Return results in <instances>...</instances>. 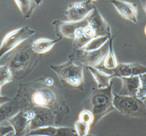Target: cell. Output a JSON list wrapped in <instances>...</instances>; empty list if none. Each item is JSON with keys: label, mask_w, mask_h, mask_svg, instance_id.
<instances>
[{"label": "cell", "mask_w": 146, "mask_h": 136, "mask_svg": "<svg viewBox=\"0 0 146 136\" xmlns=\"http://www.w3.org/2000/svg\"><path fill=\"white\" fill-rule=\"evenodd\" d=\"M30 102L33 108H47L52 110L56 118L55 124H60L63 118L70 112L62 92L53 86L45 84L44 81V85L32 90Z\"/></svg>", "instance_id": "1"}, {"label": "cell", "mask_w": 146, "mask_h": 136, "mask_svg": "<svg viewBox=\"0 0 146 136\" xmlns=\"http://www.w3.org/2000/svg\"><path fill=\"white\" fill-rule=\"evenodd\" d=\"M113 82L106 88H93L90 96L82 104V110L90 112L94 117V122L91 125L95 126L98 122L109 112L115 109L113 104Z\"/></svg>", "instance_id": "2"}, {"label": "cell", "mask_w": 146, "mask_h": 136, "mask_svg": "<svg viewBox=\"0 0 146 136\" xmlns=\"http://www.w3.org/2000/svg\"><path fill=\"white\" fill-rule=\"evenodd\" d=\"M40 55L35 53L30 46H24L11 55L7 65L13 74V79L20 80L27 76L40 60Z\"/></svg>", "instance_id": "3"}, {"label": "cell", "mask_w": 146, "mask_h": 136, "mask_svg": "<svg viewBox=\"0 0 146 136\" xmlns=\"http://www.w3.org/2000/svg\"><path fill=\"white\" fill-rule=\"evenodd\" d=\"M50 67L57 73L65 88L68 89H84L82 65H77L71 60H68L62 65H51Z\"/></svg>", "instance_id": "4"}, {"label": "cell", "mask_w": 146, "mask_h": 136, "mask_svg": "<svg viewBox=\"0 0 146 136\" xmlns=\"http://www.w3.org/2000/svg\"><path fill=\"white\" fill-rule=\"evenodd\" d=\"M113 104L122 115L127 118H143L146 117V105L136 96L113 95Z\"/></svg>", "instance_id": "5"}, {"label": "cell", "mask_w": 146, "mask_h": 136, "mask_svg": "<svg viewBox=\"0 0 146 136\" xmlns=\"http://www.w3.org/2000/svg\"><path fill=\"white\" fill-rule=\"evenodd\" d=\"M109 51V42L103 45L100 49L92 51H85L82 49H74L69 55V60L82 66L97 67L101 65Z\"/></svg>", "instance_id": "6"}, {"label": "cell", "mask_w": 146, "mask_h": 136, "mask_svg": "<svg viewBox=\"0 0 146 136\" xmlns=\"http://www.w3.org/2000/svg\"><path fill=\"white\" fill-rule=\"evenodd\" d=\"M36 33L35 30L30 29L29 27H22L8 33L3 39L0 45V59L6 53L18 47L23 41L32 36Z\"/></svg>", "instance_id": "7"}, {"label": "cell", "mask_w": 146, "mask_h": 136, "mask_svg": "<svg viewBox=\"0 0 146 136\" xmlns=\"http://www.w3.org/2000/svg\"><path fill=\"white\" fill-rule=\"evenodd\" d=\"M95 68L102 73L111 76L113 78L133 77L146 73V66L140 63H119L113 69H107L103 65H99Z\"/></svg>", "instance_id": "8"}, {"label": "cell", "mask_w": 146, "mask_h": 136, "mask_svg": "<svg viewBox=\"0 0 146 136\" xmlns=\"http://www.w3.org/2000/svg\"><path fill=\"white\" fill-rule=\"evenodd\" d=\"M35 112V116L29 124V132L42 127L52 126L55 125L56 118L53 112L47 108H31Z\"/></svg>", "instance_id": "9"}, {"label": "cell", "mask_w": 146, "mask_h": 136, "mask_svg": "<svg viewBox=\"0 0 146 136\" xmlns=\"http://www.w3.org/2000/svg\"><path fill=\"white\" fill-rule=\"evenodd\" d=\"M96 6L92 4L91 1H82V2H75L71 4L65 14L69 21L77 22L81 21L85 19L95 8Z\"/></svg>", "instance_id": "10"}, {"label": "cell", "mask_w": 146, "mask_h": 136, "mask_svg": "<svg viewBox=\"0 0 146 136\" xmlns=\"http://www.w3.org/2000/svg\"><path fill=\"white\" fill-rule=\"evenodd\" d=\"M88 25L87 17L81 21L73 22V21H61V20H55L52 22V26L55 29V34L58 38H72L74 39V34L76 30L85 27Z\"/></svg>", "instance_id": "11"}, {"label": "cell", "mask_w": 146, "mask_h": 136, "mask_svg": "<svg viewBox=\"0 0 146 136\" xmlns=\"http://www.w3.org/2000/svg\"><path fill=\"white\" fill-rule=\"evenodd\" d=\"M88 24L95 30L97 37L99 36H109L111 37V28L108 23L103 18L97 7L87 16Z\"/></svg>", "instance_id": "12"}, {"label": "cell", "mask_w": 146, "mask_h": 136, "mask_svg": "<svg viewBox=\"0 0 146 136\" xmlns=\"http://www.w3.org/2000/svg\"><path fill=\"white\" fill-rule=\"evenodd\" d=\"M29 135H42V136H78L74 128L71 127H57L47 126L30 131Z\"/></svg>", "instance_id": "13"}, {"label": "cell", "mask_w": 146, "mask_h": 136, "mask_svg": "<svg viewBox=\"0 0 146 136\" xmlns=\"http://www.w3.org/2000/svg\"><path fill=\"white\" fill-rule=\"evenodd\" d=\"M115 7V9L122 18L136 24L137 20V8L135 4L128 3L126 1H119V0H113L111 1Z\"/></svg>", "instance_id": "14"}, {"label": "cell", "mask_w": 146, "mask_h": 136, "mask_svg": "<svg viewBox=\"0 0 146 136\" xmlns=\"http://www.w3.org/2000/svg\"><path fill=\"white\" fill-rule=\"evenodd\" d=\"M94 38H97V34L89 24L78 28L74 37V49H82Z\"/></svg>", "instance_id": "15"}, {"label": "cell", "mask_w": 146, "mask_h": 136, "mask_svg": "<svg viewBox=\"0 0 146 136\" xmlns=\"http://www.w3.org/2000/svg\"><path fill=\"white\" fill-rule=\"evenodd\" d=\"M10 125L14 129V136H26L28 129H29L30 121L24 116L23 110H21L8 119Z\"/></svg>", "instance_id": "16"}, {"label": "cell", "mask_w": 146, "mask_h": 136, "mask_svg": "<svg viewBox=\"0 0 146 136\" xmlns=\"http://www.w3.org/2000/svg\"><path fill=\"white\" fill-rule=\"evenodd\" d=\"M121 80L122 81V88L118 95L126 96H136V94L140 88L139 76L122 77Z\"/></svg>", "instance_id": "17"}, {"label": "cell", "mask_w": 146, "mask_h": 136, "mask_svg": "<svg viewBox=\"0 0 146 136\" xmlns=\"http://www.w3.org/2000/svg\"><path fill=\"white\" fill-rule=\"evenodd\" d=\"M62 38H58L56 40H50L47 38H39L34 41L31 44V49L35 53L40 55L42 53H46L54 46L55 44L60 41Z\"/></svg>", "instance_id": "18"}, {"label": "cell", "mask_w": 146, "mask_h": 136, "mask_svg": "<svg viewBox=\"0 0 146 136\" xmlns=\"http://www.w3.org/2000/svg\"><path fill=\"white\" fill-rule=\"evenodd\" d=\"M87 69L93 75L94 79H95V81L98 84V88H106L109 87V85L111 82V79H113L111 76L100 72L95 67L87 66Z\"/></svg>", "instance_id": "19"}, {"label": "cell", "mask_w": 146, "mask_h": 136, "mask_svg": "<svg viewBox=\"0 0 146 136\" xmlns=\"http://www.w3.org/2000/svg\"><path fill=\"white\" fill-rule=\"evenodd\" d=\"M20 8L22 15L26 19H29L34 10L41 4L42 1H34V0H16L14 1Z\"/></svg>", "instance_id": "20"}, {"label": "cell", "mask_w": 146, "mask_h": 136, "mask_svg": "<svg viewBox=\"0 0 146 136\" xmlns=\"http://www.w3.org/2000/svg\"><path fill=\"white\" fill-rule=\"evenodd\" d=\"M18 106L19 102L17 100H11L10 102L0 106V124L4 122L6 118H10V115L14 112Z\"/></svg>", "instance_id": "21"}, {"label": "cell", "mask_w": 146, "mask_h": 136, "mask_svg": "<svg viewBox=\"0 0 146 136\" xmlns=\"http://www.w3.org/2000/svg\"><path fill=\"white\" fill-rule=\"evenodd\" d=\"M114 36H111V38L108 40L109 42V51L105 58L104 63H103V65H104L107 69H113L115 68L118 65L117 60H116V57L114 55V51H113V41Z\"/></svg>", "instance_id": "22"}, {"label": "cell", "mask_w": 146, "mask_h": 136, "mask_svg": "<svg viewBox=\"0 0 146 136\" xmlns=\"http://www.w3.org/2000/svg\"><path fill=\"white\" fill-rule=\"evenodd\" d=\"M111 37H109V36H99V37H97V38H94L90 42H89L85 46H83L82 48V50H85V51H92V50H97L100 49L103 45L106 44V42H107V41Z\"/></svg>", "instance_id": "23"}, {"label": "cell", "mask_w": 146, "mask_h": 136, "mask_svg": "<svg viewBox=\"0 0 146 136\" xmlns=\"http://www.w3.org/2000/svg\"><path fill=\"white\" fill-rule=\"evenodd\" d=\"M13 74L7 65H0V87L13 81Z\"/></svg>", "instance_id": "24"}, {"label": "cell", "mask_w": 146, "mask_h": 136, "mask_svg": "<svg viewBox=\"0 0 146 136\" xmlns=\"http://www.w3.org/2000/svg\"><path fill=\"white\" fill-rule=\"evenodd\" d=\"M139 79H140V88L136 94V97L143 101L146 98V73L139 75Z\"/></svg>", "instance_id": "25"}, {"label": "cell", "mask_w": 146, "mask_h": 136, "mask_svg": "<svg viewBox=\"0 0 146 136\" xmlns=\"http://www.w3.org/2000/svg\"><path fill=\"white\" fill-rule=\"evenodd\" d=\"M90 128V126L86 124L83 123L80 120H77L74 123V129L76 131V133H78V136H85L87 135L89 133V130Z\"/></svg>", "instance_id": "26"}, {"label": "cell", "mask_w": 146, "mask_h": 136, "mask_svg": "<svg viewBox=\"0 0 146 136\" xmlns=\"http://www.w3.org/2000/svg\"><path fill=\"white\" fill-rule=\"evenodd\" d=\"M80 121L83 122V123H86L88 124L90 127L94 122V117L92 115V113L89 110H82V112L80 113L79 115V119Z\"/></svg>", "instance_id": "27"}, {"label": "cell", "mask_w": 146, "mask_h": 136, "mask_svg": "<svg viewBox=\"0 0 146 136\" xmlns=\"http://www.w3.org/2000/svg\"><path fill=\"white\" fill-rule=\"evenodd\" d=\"M14 129L12 125H0V136H5L8 133H13Z\"/></svg>", "instance_id": "28"}, {"label": "cell", "mask_w": 146, "mask_h": 136, "mask_svg": "<svg viewBox=\"0 0 146 136\" xmlns=\"http://www.w3.org/2000/svg\"><path fill=\"white\" fill-rule=\"evenodd\" d=\"M44 82H45V84L49 85V86H52V85H53V80L51 79V78H46V79H44Z\"/></svg>", "instance_id": "29"}, {"label": "cell", "mask_w": 146, "mask_h": 136, "mask_svg": "<svg viewBox=\"0 0 146 136\" xmlns=\"http://www.w3.org/2000/svg\"><path fill=\"white\" fill-rule=\"evenodd\" d=\"M141 2H142V4H143V9H144V11H145V13H146V1H141Z\"/></svg>", "instance_id": "30"}, {"label": "cell", "mask_w": 146, "mask_h": 136, "mask_svg": "<svg viewBox=\"0 0 146 136\" xmlns=\"http://www.w3.org/2000/svg\"><path fill=\"white\" fill-rule=\"evenodd\" d=\"M26 136H42V135H29L28 134V135H26Z\"/></svg>", "instance_id": "31"}, {"label": "cell", "mask_w": 146, "mask_h": 136, "mask_svg": "<svg viewBox=\"0 0 146 136\" xmlns=\"http://www.w3.org/2000/svg\"><path fill=\"white\" fill-rule=\"evenodd\" d=\"M144 34H145V36H146V26H145V28H144Z\"/></svg>", "instance_id": "32"}, {"label": "cell", "mask_w": 146, "mask_h": 136, "mask_svg": "<svg viewBox=\"0 0 146 136\" xmlns=\"http://www.w3.org/2000/svg\"><path fill=\"white\" fill-rule=\"evenodd\" d=\"M85 136H94V135H90V134H87V135H85Z\"/></svg>", "instance_id": "33"}, {"label": "cell", "mask_w": 146, "mask_h": 136, "mask_svg": "<svg viewBox=\"0 0 146 136\" xmlns=\"http://www.w3.org/2000/svg\"><path fill=\"white\" fill-rule=\"evenodd\" d=\"M0 88H1V87H0ZM0 96H1V95H0Z\"/></svg>", "instance_id": "34"}, {"label": "cell", "mask_w": 146, "mask_h": 136, "mask_svg": "<svg viewBox=\"0 0 146 136\" xmlns=\"http://www.w3.org/2000/svg\"><path fill=\"white\" fill-rule=\"evenodd\" d=\"M13 136H14V135H13Z\"/></svg>", "instance_id": "35"}]
</instances>
